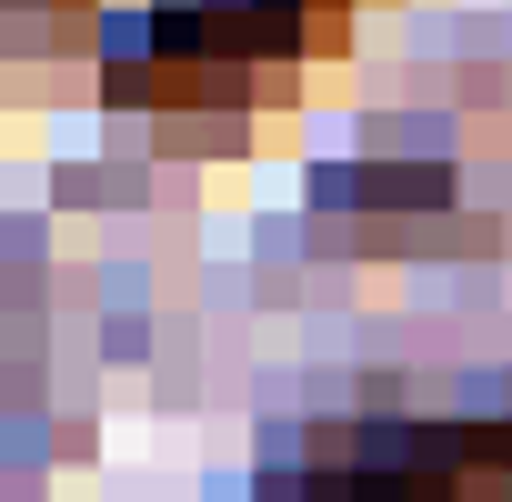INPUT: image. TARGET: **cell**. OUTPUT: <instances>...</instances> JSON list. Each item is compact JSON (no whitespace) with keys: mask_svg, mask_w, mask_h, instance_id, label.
<instances>
[{"mask_svg":"<svg viewBox=\"0 0 512 502\" xmlns=\"http://www.w3.org/2000/svg\"><path fill=\"white\" fill-rule=\"evenodd\" d=\"M262 502H512V402L502 412H402L362 402L312 422Z\"/></svg>","mask_w":512,"mask_h":502,"instance_id":"cell-1","label":"cell"}]
</instances>
